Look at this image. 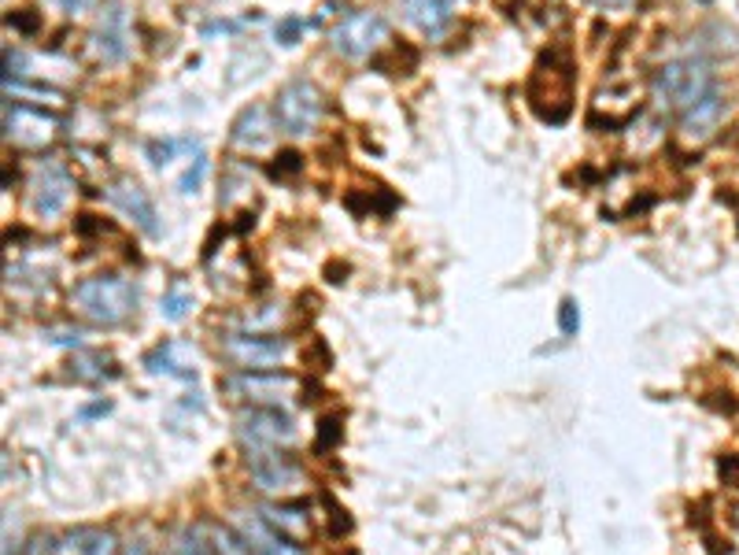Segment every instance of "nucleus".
<instances>
[{"label": "nucleus", "instance_id": "f3484780", "mask_svg": "<svg viewBox=\"0 0 739 555\" xmlns=\"http://www.w3.org/2000/svg\"><path fill=\"white\" fill-rule=\"evenodd\" d=\"M145 370L148 375H167V378H197V348L181 345V341H164L152 352H145Z\"/></svg>", "mask_w": 739, "mask_h": 555}, {"label": "nucleus", "instance_id": "aec40b11", "mask_svg": "<svg viewBox=\"0 0 739 555\" xmlns=\"http://www.w3.org/2000/svg\"><path fill=\"white\" fill-rule=\"evenodd\" d=\"M53 552H64V555H119V541H115V533H108V530L82 526V530L67 533Z\"/></svg>", "mask_w": 739, "mask_h": 555}, {"label": "nucleus", "instance_id": "20e7f679", "mask_svg": "<svg viewBox=\"0 0 739 555\" xmlns=\"http://www.w3.org/2000/svg\"><path fill=\"white\" fill-rule=\"evenodd\" d=\"M233 430H237V441L248 456L275 452L281 444L296 441V426L281 408H240L237 419H233Z\"/></svg>", "mask_w": 739, "mask_h": 555}, {"label": "nucleus", "instance_id": "9d476101", "mask_svg": "<svg viewBox=\"0 0 739 555\" xmlns=\"http://www.w3.org/2000/svg\"><path fill=\"white\" fill-rule=\"evenodd\" d=\"M248 474L251 486L259 492H292L303 486V467L292 452H259V456H248Z\"/></svg>", "mask_w": 739, "mask_h": 555}, {"label": "nucleus", "instance_id": "f8f14e48", "mask_svg": "<svg viewBox=\"0 0 739 555\" xmlns=\"http://www.w3.org/2000/svg\"><path fill=\"white\" fill-rule=\"evenodd\" d=\"M93 53H97L100 64H123V59L130 56V19H126V8L119 4V0H111L97 19Z\"/></svg>", "mask_w": 739, "mask_h": 555}, {"label": "nucleus", "instance_id": "b1692460", "mask_svg": "<svg viewBox=\"0 0 739 555\" xmlns=\"http://www.w3.org/2000/svg\"><path fill=\"white\" fill-rule=\"evenodd\" d=\"M211 541H215V555H251L245 533L233 530V526H219Z\"/></svg>", "mask_w": 739, "mask_h": 555}, {"label": "nucleus", "instance_id": "393cba45", "mask_svg": "<svg viewBox=\"0 0 739 555\" xmlns=\"http://www.w3.org/2000/svg\"><path fill=\"white\" fill-rule=\"evenodd\" d=\"M159 311H164V319L167 322H181L192 311V292L189 289H181V286H175L164 297V304H159Z\"/></svg>", "mask_w": 739, "mask_h": 555}, {"label": "nucleus", "instance_id": "2f4dec72", "mask_svg": "<svg viewBox=\"0 0 739 555\" xmlns=\"http://www.w3.org/2000/svg\"><path fill=\"white\" fill-rule=\"evenodd\" d=\"M270 170H275L278 178L300 175V170H303V156H300V153H292V148H289V153H281V156H278V164L270 167Z\"/></svg>", "mask_w": 739, "mask_h": 555}, {"label": "nucleus", "instance_id": "dca6fc26", "mask_svg": "<svg viewBox=\"0 0 739 555\" xmlns=\"http://www.w3.org/2000/svg\"><path fill=\"white\" fill-rule=\"evenodd\" d=\"M270 137H275V119H270L267 104H248L237 119H233L229 141L237 148H245V153H259V148H267Z\"/></svg>", "mask_w": 739, "mask_h": 555}, {"label": "nucleus", "instance_id": "7c9ffc66", "mask_svg": "<svg viewBox=\"0 0 739 555\" xmlns=\"http://www.w3.org/2000/svg\"><path fill=\"white\" fill-rule=\"evenodd\" d=\"M45 341L59 348H82V330H45Z\"/></svg>", "mask_w": 739, "mask_h": 555}, {"label": "nucleus", "instance_id": "ddd939ff", "mask_svg": "<svg viewBox=\"0 0 739 555\" xmlns=\"http://www.w3.org/2000/svg\"><path fill=\"white\" fill-rule=\"evenodd\" d=\"M237 530L245 533L251 555H307V548L289 537V533H281L278 526H270L267 519H262L259 511H245L237 519Z\"/></svg>", "mask_w": 739, "mask_h": 555}, {"label": "nucleus", "instance_id": "0eeeda50", "mask_svg": "<svg viewBox=\"0 0 739 555\" xmlns=\"http://www.w3.org/2000/svg\"><path fill=\"white\" fill-rule=\"evenodd\" d=\"M222 356L237 370H278L292 356V345L275 333H226Z\"/></svg>", "mask_w": 739, "mask_h": 555}, {"label": "nucleus", "instance_id": "4468645a", "mask_svg": "<svg viewBox=\"0 0 739 555\" xmlns=\"http://www.w3.org/2000/svg\"><path fill=\"white\" fill-rule=\"evenodd\" d=\"M108 200L123 211L126 219H134V226L141 234L159 237V222H156V204H152L148 189H141L134 178H115L108 186Z\"/></svg>", "mask_w": 739, "mask_h": 555}, {"label": "nucleus", "instance_id": "6e6552de", "mask_svg": "<svg viewBox=\"0 0 739 555\" xmlns=\"http://www.w3.org/2000/svg\"><path fill=\"white\" fill-rule=\"evenodd\" d=\"M296 386V375H285V370H237V375L222 378V389L245 400L248 408H281Z\"/></svg>", "mask_w": 739, "mask_h": 555}, {"label": "nucleus", "instance_id": "f03ea898", "mask_svg": "<svg viewBox=\"0 0 739 555\" xmlns=\"http://www.w3.org/2000/svg\"><path fill=\"white\" fill-rule=\"evenodd\" d=\"M573 78H576L573 59H570V53H562V48H551V53H544L540 59H536V70L529 78L525 97H529V108L544 119V123L559 126L570 119Z\"/></svg>", "mask_w": 739, "mask_h": 555}, {"label": "nucleus", "instance_id": "c9c22d12", "mask_svg": "<svg viewBox=\"0 0 739 555\" xmlns=\"http://www.w3.org/2000/svg\"><path fill=\"white\" fill-rule=\"evenodd\" d=\"M12 23L23 30V34H34V30H37V15H19V19H12Z\"/></svg>", "mask_w": 739, "mask_h": 555}, {"label": "nucleus", "instance_id": "bb28decb", "mask_svg": "<svg viewBox=\"0 0 739 555\" xmlns=\"http://www.w3.org/2000/svg\"><path fill=\"white\" fill-rule=\"evenodd\" d=\"M322 508L329 511V537H348V533H351V519H348V511H344L340 503L329 497V492H326V497H322Z\"/></svg>", "mask_w": 739, "mask_h": 555}, {"label": "nucleus", "instance_id": "e433bc0d", "mask_svg": "<svg viewBox=\"0 0 739 555\" xmlns=\"http://www.w3.org/2000/svg\"><path fill=\"white\" fill-rule=\"evenodd\" d=\"M86 8H89V0H64V12H70V15L86 12Z\"/></svg>", "mask_w": 739, "mask_h": 555}, {"label": "nucleus", "instance_id": "2eb2a0df", "mask_svg": "<svg viewBox=\"0 0 739 555\" xmlns=\"http://www.w3.org/2000/svg\"><path fill=\"white\" fill-rule=\"evenodd\" d=\"M725 115H728V104H725V97L714 89L710 97L698 100L695 108H687L681 115V137L687 141V145H703V141H710L717 130H721Z\"/></svg>", "mask_w": 739, "mask_h": 555}, {"label": "nucleus", "instance_id": "39448f33", "mask_svg": "<svg viewBox=\"0 0 739 555\" xmlns=\"http://www.w3.org/2000/svg\"><path fill=\"white\" fill-rule=\"evenodd\" d=\"M389 37H392V30L378 12H351L329 30L333 53L344 59H370L378 48L389 45Z\"/></svg>", "mask_w": 739, "mask_h": 555}, {"label": "nucleus", "instance_id": "a878e982", "mask_svg": "<svg viewBox=\"0 0 739 555\" xmlns=\"http://www.w3.org/2000/svg\"><path fill=\"white\" fill-rule=\"evenodd\" d=\"M181 145H186V148H200L197 141H170V137H167V141H159V137H156V141H148V159H152V167H167V164H170V156H175Z\"/></svg>", "mask_w": 739, "mask_h": 555}, {"label": "nucleus", "instance_id": "1a4fd4ad", "mask_svg": "<svg viewBox=\"0 0 739 555\" xmlns=\"http://www.w3.org/2000/svg\"><path fill=\"white\" fill-rule=\"evenodd\" d=\"M70 189H75V178H70L56 159L37 164L34 178H30V208H34V215L37 219H56L59 211L67 208Z\"/></svg>", "mask_w": 739, "mask_h": 555}, {"label": "nucleus", "instance_id": "c756f323", "mask_svg": "<svg viewBox=\"0 0 739 555\" xmlns=\"http://www.w3.org/2000/svg\"><path fill=\"white\" fill-rule=\"evenodd\" d=\"M303 26H307V23H303V19L289 15V19H281L275 34H278V42H281V45H296V42H300V34H303Z\"/></svg>", "mask_w": 739, "mask_h": 555}, {"label": "nucleus", "instance_id": "a211bd4d", "mask_svg": "<svg viewBox=\"0 0 739 555\" xmlns=\"http://www.w3.org/2000/svg\"><path fill=\"white\" fill-rule=\"evenodd\" d=\"M459 4H462V0H400L407 23L418 26L425 37H440L444 30H448L455 8H459Z\"/></svg>", "mask_w": 739, "mask_h": 555}, {"label": "nucleus", "instance_id": "c85d7f7f", "mask_svg": "<svg viewBox=\"0 0 739 555\" xmlns=\"http://www.w3.org/2000/svg\"><path fill=\"white\" fill-rule=\"evenodd\" d=\"M559 330L566 337H576V330H581V311H576V300H562L559 304Z\"/></svg>", "mask_w": 739, "mask_h": 555}, {"label": "nucleus", "instance_id": "58836bf2", "mask_svg": "<svg viewBox=\"0 0 739 555\" xmlns=\"http://www.w3.org/2000/svg\"><path fill=\"white\" fill-rule=\"evenodd\" d=\"M736 522H739V508H736Z\"/></svg>", "mask_w": 739, "mask_h": 555}, {"label": "nucleus", "instance_id": "4c0bfd02", "mask_svg": "<svg viewBox=\"0 0 739 555\" xmlns=\"http://www.w3.org/2000/svg\"><path fill=\"white\" fill-rule=\"evenodd\" d=\"M600 4H629V0H600Z\"/></svg>", "mask_w": 739, "mask_h": 555}, {"label": "nucleus", "instance_id": "423d86ee", "mask_svg": "<svg viewBox=\"0 0 739 555\" xmlns=\"http://www.w3.org/2000/svg\"><path fill=\"white\" fill-rule=\"evenodd\" d=\"M322 111H326V100H322V89L307 78H296V82L281 86L275 115L278 126L285 130L289 137H307L311 130L322 123Z\"/></svg>", "mask_w": 739, "mask_h": 555}, {"label": "nucleus", "instance_id": "5701e85b", "mask_svg": "<svg viewBox=\"0 0 739 555\" xmlns=\"http://www.w3.org/2000/svg\"><path fill=\"white\" fill-rule=\"evenodd\" d=\"M340 437H344L340 415H322L318 419V430H315V452H318V456H326V452L340 448Z\"/></svg>", "mask_w": 739, "mask_h": 555}, {"label": "nucleus", "instance_id": "412c9836", "mask_svg": "<svg viewBox=\"0 0 739 555\" xmlns=\"http://www.w3.org/2000/svg\"><path fill=\"white\" fill-rule=\"evenodd\" d=\"M311 503L307 500H296V503H267V508H259L262 519L270 522V526H278L281 533H289V537H307L311 530V519H307Z\"/></svg>", "mask_w": 739, "mask_h": 555}, {"label": "nucleus", "instance_id": "4be33fe9", "mask_svg": "<svg viewBox=\"0 0 739 555\" xmlns=\"http://www.w3.org/2000/svg\"><path fill=\"white\" fill-rule=\"evenodd\" d=\"M170 555H215V541L208 537L204 526H186L170 544Z\"/></svg>", "mask_w": 739, "mask_h": 555}, {"label": "nucleus", "instance_id": "473e14b6", "mask_svg": "<svg viewBox=\"0 0 739 555\" xmlns=\"http://www.w3.org/2000/svg\"><path fill=\"white\" fill-rule=\"evenodd\" d=\"M307 363H318L315 370H329L333 367V356H329V348H326V341H311V348H307Z\"/></svg>", "mask_w": 739, "mask_h": 555}, {"label": "nucleus", "instance_id": "7ed1b4c3", "mask_svg": "<svg viewBox=\"0 0 739 555\" xmlns=\"http://www.w3.org/2000/svg\"><path fill=\"white\" fill-rule=\"evenodd\" d=\"M651 89H654L658 104L684 115L687 108H695L698 100H706L714 93V67L706 64L703 56L670 59V64H662L654 70Z\"/></svg>", "mask_w": 739, "mask_h": 555}, {"label": "nucleus", "instance_id": "6ab92c4d", "mask_svg": "<svg viewBox=\"0 0 739 555\" xmlns=\"http://www.w3.org/2000/svg\"><path fill=\"white\" fill-rule=\"evenodd\" d=\"M67 375L75 381H82V386H104V381L123 378V367H119V363L111 359L108 352L78 348L75 356H70V363H67Z\"/></svg>", "mask_w": 739, "mask_h": 555}, {"label": "nucleus", "instance_id": "9b49d317", "mask_svg": "<svg viewBox=\"0 0 739 555\" xmlns=\"http://www.w3.org/2000/svg\"><path fill=\"white\" fill-rule=\"evenodd\" d=\"M56 115H45L42 108H26V104H8L4 108V137L15 141L19 148H45L56 141Z\"/></svg>", "mask_w": 739, "mask_h": 555}, {"label": "nucleus", "instance_id": "f704fd0d", "mask_svg": "<svg viewBox=\"0 0 739 555\" xmlns=\"http://www.w3.org/2000/svg\"><path fill=\"white\" fill-rule=\"evenodd\" d=\"M108 411H111V400H97V403H89V408L78 411V419H100V415H108Z\"/></svg>", "mask_w": 739, "mask_h": 555}, {"label": "nucleus", "instance_id": "72a5a7b5", "mask_svg": "<svg viewBox=\"0 0 739 555\" xmlns=\"http://www.w3.org/2000/svg\"><path fill=\"white\" fill-rule=\"evenodd\" d=\"M119 555H152V544L145 537H134V541H126L123 548H119Z\"/></svg>", "mask_w": 739, "mask_h": 555}, {"label": "nucleus", "instance_id": "cd10ccee", "mask_svg": "<svg viewBox=\"0 0 739 555\" xmlns=\"http://www.w3.org/2000/svg\"><path fill=\"white\" fill-rule=\"evenodd\" d=\"M204 175H208V156H204V153H197V156H192V167L186 170V175H181L178 189H181V193H186V197H189V193H197L200 181H204Z\"/></svg>", "mask_w": 739, "mask_h": 555}, {"label": "nucleus", "instance_id": "f257e3e1", "mask_svg": "<svg viewBox=\"0 0 739 555\" xmlns=\"http://www.w3.org/2000/svg\"><path fill=\"white\" fill-rule=\"evenodd\" d=\"M141 304V292L123 275H93L70 292V308L93 326H123Z\"/></svg>", "mask_w": 739, "mask_h": 555}]
</instances>
